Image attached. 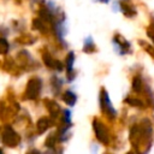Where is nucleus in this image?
Returning a JSON list of instances; mask_svg holds the SVG:
<instances>
[{"label": "nucleus", "mask_w": 154, "mask_h": 154, "mask_svg": "<svg viewBox=\"0 0 154 154\" xmlns=\"http://www.w3.org/2000/svg\"><path fill=\"white\" fill-rule=\"evenodd\" d=\"M41 87H42V82L38 77H34L31 78L28 84H26V90H25V97L34 100L40 95L41 91Z\"/></svg>", "instance_id": "1"}, {"label": "nucleus", "mask_w": 154, "mask_h": 154, "mask_svg": "<svg viewBox=\"0 0 154 154\" xmlns=\"http://www.w3.org/2000/svg\"><path fill=\"white\" fill-rule=\"evenodd\" d=\"M1 140H2V142L6 146L14 147V146H17L19 143L20 137H19V135L10 125H6L5 129H4V131H2V134H1Z\"/></svg>", "instance_id": "2"}, {"label": "nucleus", "mask_w": 154, "mask_h": 154, "mask_svg": "<svg viewBox=\"0 0 154 154\" xmlns=\"http://www.w3.org/2000/svg\"><path fill=\"white\" fill-rule=\"evenodd\" d=\"M100 103H101V108L102 111L109 117V118H114L117 112L116 109L113 108L111 101H109V97H108V94L106 90H102L101 94H100Z\"/></svg>", "instance_id": "3"}, {"label": "nucleus", "mask_w": 154, "mask_h": 154, "mask_svg": "<svg viewBox=\"0 0 154 154\" xmlns=\"http://www.w3.org/2000/svg\"><path fill=\"white\" fill-rule=\"evenodd\" d=\"M93 128H94V131H95V135H96L97 140H99L100 142L105 143V144L108 143L109 137H108V131H107L106 126H105L101 122H99L97 119H95V120L93 122Z\"/></svg>", "instance_id": "4"}, {"label": "nucleus", "mask_w": 154, "mask_h": 154, "mask_svg": "<svg viewBox=\"0 0 154 154\" xmlns=\"http://www.w3.org/2000/svg\"><path fill=\"white\" fill-rule=\"evenodd\" d=\"M113 43H114V46H116V48H117L119 54H125V53L129 52L130 43L126 40H124L122 36H114Z\"/></svg>", "instance_id": "5"}, {"label": "nucleus", "mask_w": 154, "mask_h": 154, "mask_svg": "<svg viewBox=\"0 0 154 154\" xmlns=\"http://www.w3.org/2000/svg\"><path fill=\"white\" fill-rule=\"evenodd\" d=\"M43 61L51 69H54V70H58V71H61L63 70V64L59 60L52 58L49 53H43Z\"/></svg>", "instance_id": "6"}, {"label": "nucleus", "mask_w": 154, "mask_h": 154, "mask_svg": "<svg viewBox=\"0 0 154 154\" xmlns=\"http://www.w3.org/2000/svg\"><path fill=\"white\" fill-rule=\"evenodd\" d=\"M73 63H75V54H73V52H70L66 57V70H67V81L69 82H71L75 78Z\"/></svg>", "instance_id": "7"}, {"label": "nucleus", "mask_w": 154, "mask_h": 154, "mask_svg": "<svg viewBox=\"0 0 154 154\" xmlns=\"http://www.w3.org/2000/svg\"><path fill=\"white\" fill-rule=\"evenodd\" d=\"M46 105H47V108H48L51 116H52V117H57L58 113H59V111H60L59 105H58L55 101H53V100H48V101L46 100Z\"/></svg>", "instance_id": "8"}, {"label": "nucleus", "mask_w": 154, "mask_h": 154, "mask_svg": "<svg viewBox=\"0 0 154 154\" xmlns=\"http://www.w3.org/2000/svg\"><path fill=\"white\" fill-rule=\"evenodd\" d=\"M63 100L65 101L66 105H69V106H73V105L76 103L77 96H76V94L72 93L71 90H67V91L64 93V95H63Z\"/></svg>", "instance_id": "9"}, {"label": "nucleus", "mask_w": 154, "mask_h": 154, "mask_svg": "<svg viewBox=\"0 0 154 154\" xmlns=\"http://www.w3.org/2000/svg\"><path fill=\"white\" fill-rule=\"evenodd\" d=\"M52 125V120L48 119V118H41L38 122H37V131L40 134L45 132L49 126Z\"/></svg>", "instance_id": "10"}, {"label": "nucleus", "mask_w": 154, "mask_h": 154, "mask_svg": "<svg viewBox=\"0 0 154 154\" xmlns=\"http://www.w3.org/2000/svg\"><path fill=\"white\" fill-rule=\"evenodd\" d=\"M119 6H120V10L123 11V13H124L126 17H132V16H135V14H136V11H135L132 7H130L128 4L120 2V4H119Z\"/></svg>", "instance_id": "11"}, {"label": "nucleus", "mask_w": 154, "mask_h": 154, "mask_svg": "<svg viewBox=\"0 0 154 154\" xmlns=\"http://www.w3.org/2000/svg\"><path fill=\"white\" fill-rule=\"evenodd\" d=\"M83 51L87 52V53H90V52L95 51V46H94V42H93L91 37L85 38V41H84V49Z\"/></svg>", "instance_id": "12"}, {"label": "nucleus", "mask_w": 154, "mask_h": 154, "mask_svg": "<svg viewBox=\"0 0 154 154\" xmlns=\"http://www.w3.org/2000/svg\"><path fill=\"white\" fill-rule=\"evenodd\" d=\"M10 49V45L5 37L0 36V54H6Z\"/></svg>", "instance_id": "13"}, {"label": "nucleus", "mask_w": 154, "mask_h": 154, "mask_svg": "<svg viewBox=\"0 0 154 154\" xmlns=\"http://www.w3.org/2000/svg\"><path fill=\"white\" fill-rule=\"evenodd\" d=\"M51 85H52V88L54 89V91L57 93V91H59L60 88H61V81H60L57 76H52V78H51Z\"/></svg>", "instance_id": "14"}, {"label": "nucleus", "mask_w": 154, "mask_h": 154, "mask_svg": "<svg viewBox=\"0 0 154 154\" xmlns=\"http://www.w3.org/2000/svg\"><path fill=\"white\" fill-rule=\"evenodd\" d=\"M132 89L135 91H137V93L142 90V82H141L140 77H135L134 78V81H132Z\"/></svg>", "instance_id": "15"}, {"label": "nucleus", "mask_w": 154, "mask_h": 154, "mask_svg": "<svg viewBox=\"0 0 154 154\" xmlns=\"http://www.w3.org/2000/svg\"><path fill=\"white\" fill-rule=\"evenodd\" d=\"M57 138H58V136H57L55 134H51V135L48 136L47 141H46V146H47V147H54L55 143H57Z\"/></svg>", "instance_id": "16"}, {"label": "nucleus", "mask_w": 154, "mask_h": 154, "mask_svg": "<svg viewBox=\"0 0 154 154\" xmlns=\"http://www.w3.org/2000/svg\"><path fill=\"white\" fill-rule=\"evenodd\" d=\"M128 103H130L131 106H135V107H142L143 106V102L138 99H126L125 100Z\"/></svg>", "instance_id": "17"}, {"label": "nucleus", "mask_w": 154, "mask_h": 154, "mask_svg": "<svg viewBox=\"0 0 154 154\" xmlns=\"http://www.w3.org/2000/svg\"><path fill=\"white\" fill-rule=\"evenodd\" d=\"M99 1H101V2H108V0H99Z\"/></svg>", "instance_id": "18"}, {"label": "nucleus", "mask_w": 154, "mask_h": 154, "mask_svg": "<svg viewBox=\"0 0 154 154\" xmlns=\"http://www.w3.org/2000/svg\"><path fill=\"white\" fill-rule=\"evenodd\" d=\"M0 153H2V149H0Z\"/></svg>", "instance_id": "19"}, {"label": "nucleus", "mask_w": 154, "mask_h": 154, "mask_svg": "<svg viewBox=\"0 0 154 154\" xmlns=\"http://www.w3.org/2000/svg\"><path fill=\"white\" fill-rule=\"evenodd\" d=\"M152 37H153V40H154V36H152Z\"/></svg>", "instance_id": "20"}]
</instances>
